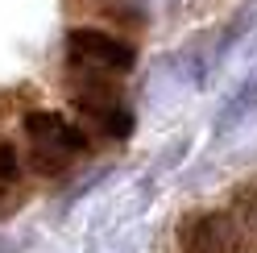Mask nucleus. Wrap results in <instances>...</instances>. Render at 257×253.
<instances>
[{
  "instance_id": "nucleus-3",
  "label": "nucleus",
  "mask_w": 257,
  "mask_h": 253,
  "mask_svg": "<svg viewBox=\"0 0 257 253\" xmlns=\"http://www.w3.org/2000/svg\"><path fill=\"white\" fill-rule=\"evenodd\" d=\"M21 175V158H17V150L9 146V141H0V183H13Z\"/></svg>"
},
{
  "instance_id": "nucleus-1",
  "label": "nucleus",
  "mask_w": 257,
  "mask_h": 253,
  "mask_svg": "<svg viewBox=\"0 0 257 253\" xmlns=\"http://www.w3.org/2000/svg\"><path fill=\"white\" fill-rule=\"evenodd\" d=\"M25 129H29V141H34V166H42V170L71 162V154L87 146V137L71 120H62L58 112H34L25 120Z\"/></svg>"
},
{
  "instance_id": "nucleus-4",
  "label": "nucleus",
  "mask_w": 257,
  "mask_h": 253,
  "mask_svg": "<svg viewBox=\"0 0 257 253\" xmlns=\"http://www.w3.org/2000/svg\"><path fill=\"white\" fill-rule=\"evenodd\" d=\"M240 220H245V228L257 236V191H253L245 203H240Z\"/></svg>"
},
{
  "instance_id": "nucleus-2",
  "label": "nucleus",
  "mask_w": 257,
  "mask_h": 253,
  "mask_svg": "<svg viewBox=\"0 0 257 253\" xmlns=\"http://www.w3.org/2000/svg\"><path fill=\"white\" fill-rule=\"evenodd\" d=\"M71 54L83 71H91V79H104L112 71H124L133 62V50L120 42H112L104 34H75L71 38Z\"/></svg>"
}]
</instances>
